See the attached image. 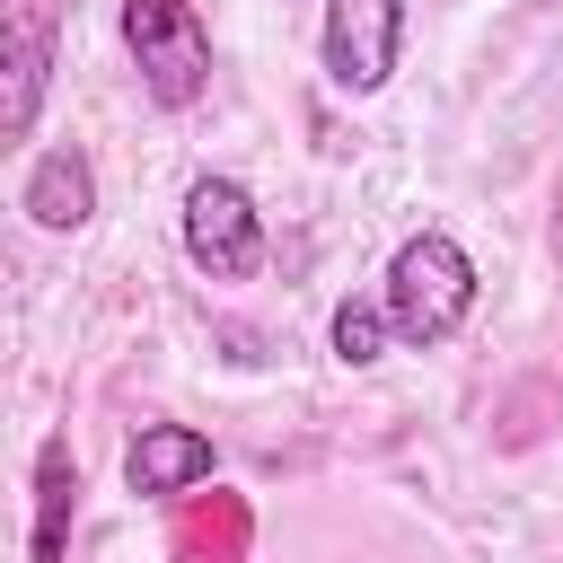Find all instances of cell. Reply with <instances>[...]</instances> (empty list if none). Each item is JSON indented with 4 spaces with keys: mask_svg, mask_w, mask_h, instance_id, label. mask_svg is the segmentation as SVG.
<instances>
[{
    "mask_svg": "<svg viewBox=\"0 0 563 563\" xmlns=\"http://www.w3.org/2000/svg\"><path fill=\"white\" fill-rule=\"evenodd\" d=\"M387 334H396L387 299H343V308H334V361H343V369H369V361L387 352Z\"/></svg>",
    "mask_w": 563,
    "mask_h": 563,
    "instance_id": "cell-9",
    "label": "cell"
},
{
    "mask_svg": "<svg viewBox=\"0 0 563 563\" xmlns=\"http://www.w3.org/2000/svg\"><path fill=\"white\" fill-rule=\"evenodd\" d=\"M185 255L211 282H246L264 264V211L238 176H194L185 185Z\"/></svg>",
    "mask_w": 563,
    "mask_h": 563,
    "instance_id": "cell-3",
    "label": "cell"
},
{
    "mask_svg": "<svg viewBox=\"0 0 563 563\" xmlns=\"http://www.w3.org/2000/svg\"><path fill=\"white\" fill-rule=\"evenodd\" d=\"M378 299H387V317H396V343L431 352V343H449V334L466 325V308H475V264H466V246H457L449 229H422V238L396 246Z\"/></svg>",
    "mask_w": 563,
    "mask_h": 563,
    "instance_id": "cell-1",
    "label": "cell"
},
{
    "mask_svg": "<svg viewBox=\"0 0 563 563\" xmlns=\"http://www.w3.org/2000/svg\"><path fill=\"white\" fill-rule=\"evenodd\" d=\"M70 510H79V466H70L62 440H44V457H35V545H26V563H62Z\"/></svg>",
    "mask_w": 563,
    "mask_h": 563,
    "instance_id": "cell-8",
    "label": "cell"
},
{
    "mask_svg": "<svg viewBox=\"0 0 563 563\" xmlns=\"http://www.w3.org/2000/svg\"><path fill=\"white\" fill-rule=\"evenodd\" d=\"M18 211L35 220V229H53V238H70V229H88L97 220V167H88V150H35L26 158V176H18Z\"/></svg>",
    "mask_w": 563,
    "mask_h": 563,
    "instance_id": "cell-6",
    "label": "cell"
},
{
    "mask_svg": "<svg viewBox=\"0 0 563 563\" xmlns=\"http://www.w3.org/2000/svg\"><path fill=\"white\" fill-rule=\"evenodd\" d=\"M53 0H0V44H9V97H0V132L26 141L44 114V79H53Z\"/></svg>",
    "mask_w": 563,
    "mask_h": 563,
    "instance_id": "cell-5",
    "label": "cell"
},
{
    "mask_svg": "<svg viewBox=\"0 0 563 563\" xmlns=\"http://www.w3.org/2000/svg\"><path fill=\"white\" fill-rule=\"evenodd\" d=\"M123 53H132L150 106H167V114L202 106V88H211V35H202L194 0H123Z\"/></svg>",
    "mask_w": 563,
    "mask_h": 563,
    "instance_id": "cell-2",
    "label": "cell"
},
{
    "mask_svg": "<svg viewBox=\"0 0 563 563\" xmlns=\"http://www.w3.org/2000/svg\"><path fill=\"white\" fill-rule=\"evenodd\" d=\"M405 53V0H325V79L343 97H378Z\"/></svg>",
    "mask_w": 563,
    "mask_h": 563,
    "instance_id": "cell-4",
    "label": "cell"
},
{
    "mask_svg": "<svg viewBox=\"0 0 563 563\" xmlns=\"http://www.w3.org/2000/svg\"><path fill=\"white\" fill-rule=\"evenodd\" d=\"M211 475V440L194 422H141V440L123 449V484L150 493V501H176Z\"/></svg>",
    "mask_w": 563,
    "mask_h": 563,
    "instance_id": "cell-7",
    "label": "cell"
}]
</instances>
